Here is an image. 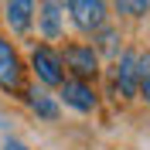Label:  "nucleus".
I'll return each instance as SVG.
<instances>
[{"instance_id": "obj_1", "label": "nucleus", "mask_w": 150, "mask_h": 150, "mask_svg": "<svg viewBox=\"0 0 150 150\" xmlns=\"http://www.w3.org/2000/svg\"><path fill=\"white\" fill-rule=\"evenodd\" d=\"M62 68H65L72 79H82V82H96L99 79V55H96L92 45H85V41H68L62 51Z\"/></svg>"}, {"instance_id": "obj_2", "label": "nucleus", "mask_w": 150, "mask_h": 150, "mask_svg": "<svg viewBox=\"0 0 150 150\" xmlns=\"http://www.w3.org/2000/svg\"><path fill=\"white\" fill-rule=\"evenodd\" d=\"M65 14L79 34H96L109 24V0H65Z\"/></svg>"}, {"instance_id": "obj_3", "label": "nucleus", "mask_w": 150, "mask_h": 150, "mask_svg": "<svg viewBox=\"0 0 150 150\" xmlns=\"http://www.w3.org/2000/svg\"><path fill=\"white\" fill-rule=\"evenodd\" d=\"M109 79H112V92L120 99H137V51L133 48H120V55L112 58V68H109Z\"/></svg>"}, {"instance_id": "obj_4", "label": "nucleus", "mask_w": 150, "mask_h": 150, "mask_svg": "<svg viewBox=\"0 0 150 150\" xmlns=\"http://www.w3.org/2000/svg\"><path fill=\"white\" fill-rule=\"evenodd\" d=\"M31 72L41 85L48 89H58V85L65 82V68H62V58L51 45H34L31 48Z\"/></svg>"}, {"instance_id": "obj_5", "label": "nucleus", "mask_w": 150, "mask_h": 150, "mask_svg": "<svg viewBox=\"0 0 150 150\" xmlns=\"http://www.w3.org/2000/svg\"><path fill=\"white\" fill-rule=\"evenodd\" d=\"M58 99L75 112H96L99 109V92L92 89V82H82V79H65L58 85Z\"/></svg>"}, {"instance_id": "obj_6", "label": "nucleus", "mask_w": 150, "mask_h": 150, "mask_svg": "<svg viewBox=\"0 0 150 150\" xmlns=\"http://www.w3.org/2000/svg\"><path fill=\"white\" fill-rule=\"evenodd\" d=\"M0 89L7 92H24V62L17 48L0 34Z\"/></svg>"}, {"instance_id": "obj_7", "label": "nucleus", "mask_w": 150, "mask_h": 150, "mask_svg": "<svg viewBox=\"0 0 150 150\" xmlns=\"http://www.w3.org/2000/svg\"><path fill=\"white\" fill-rule=\"evenodd\" d=\"M34 21H38V31L45 34V41H58L65 34V0H38Z\"/></svg>"}, {"instance_id": "obj_8", "label": "nucleus", "mask_w": 150, "mask_h": 150, "mask_svg": "<svg viewBox=\"0 0 150 150\" xmlns=\"http://www.w3.org/2000/svg\"><path fill=\"white\" fill-rule=\"evenodd\" d=\"M34 7L38 0H4V24L14 34H28L34 28Z\"/></svg>"}, {"instance_id": "obj_9", "label": "nucleus", "mask_w": 150, "mask_h": 150, "mask_svg": "<svg viewBox=\"0 0 150 150\" xmlns=\"http://www.w3.org/2000/svg\"><path fill=\"white\" fill-rule=\"evenodd\" d=\"M92 48H96V55L99 58H116L120 55V48H123V31L120 28H112V24H103V28L92 34Z\"/></svg>"}, {"instance_id": "obj_10", "label": "nucleus", "mask_w": 150, "mask_h": 150, "mask_svg": "<svg viewBox=\"0 0 150 150\" xmlns=\"http://www.w3.org/2000/svg\"><path fill=\"white\" fill-rule=\"evenodd\" d=\"M24 99H28V106L41 116V120H48V123H55L58 120V103H55V96H48V92H38V89H24Z\"/></svg>"}, {"instance_id": "obj_11", "label": "nucleus", "mask_w": 150, "mask_h": 150, "mask_svg": "<svg viewBox=\"0 0 150 150\" xmlns=\"http://www.w3.org/2000/svg\"><path fill=\"white\" fill-rule=\"evenodd\" d=\"M137 96L150 103V51L137 55Z\"/></svg>"}, {"instance_id": "obj_12", "label": "nucleus", "mask_w": 150, "mask_h": 150, "mask_svg": "<svg viewBox=\"0 0 150 150\" xmlns=\"http://www.w3.org/2000/svg\"><path fill=\"white\" fill-rule=\"evenodd\" d=\"M116 14L123 21H143L150 14V0H116Z\"/></svg>"}, {"instance_id": "obj_13", "label": "nucleus", "mask_w": 150, "mask_h": 150, "mask_svg": "<svg viewBox=\"0 0 150 150\" xmlns=\"http://www.w3.org/2000/svg\"><path fill=\"white\" fill-rule=\"evenodd\" d=\"M0 150H28V147H24V143H21V140H10V137H7V140H4V147H0Z\"/></svg>"}, {"instance_id": "obj_14", "label": "nucleus", "mask_w": 150, "mask_h": 150, "mask_svg": "<svg viewBox=\"0 0 150 150\" xmlns=\"http://www.w3.org/2000/svg\"><path fill=\"white\" fill-rule=\"evenodd\" d=\"M4 123H7V120H4V112H0V126H4Z\"/></svg>"}]
</instances>
